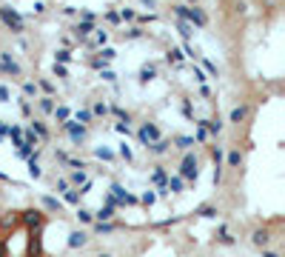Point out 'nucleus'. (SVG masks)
<instances>
[{
    "label": "nucleus",
    "mask_w": 285,
    "mask_h": 257,
    "mask_svg": "<svg viewBox=\"0 0 285 257\" xmlns=\"http://www.w3.org/2000/svg\"><path fill=\"white\" fill-rule=\"evenodd\" d=\"M20 223H23L29 232H43V226H46V214L37 211V209H29V211H20Z\"/></svg>",
    "instance_id": "nucleus-1"
},
{
    "label": "nucleus",
    "mask_w": 285,
    "mask_h": 257,
    "mask_svg": "<svg viewBox=\"0 0 285 257\" xmlns=\"http://www.w3.org/2000/svg\"><path fill=\"white\" fill-rule=\"evenodd\" d=\"M20 226V211H6L0 217V232H9V229H17Z\"/></svg>",
    "instance_id": "nucleus-2"
},
{
    "label": "nucleus",
    "mask_w": 285,
    "mask_h": 257,
    "mask_svg": "<svg viewBox=\"0 0 285 257\" xmlns=\"http://www.w3.org/2000/svg\"><path fill=\"white\" fill-rule=\"evenodd\" d=\"M183 177L185 180H197V160L191 157V154H185V160H183Z\"/></svg>",
    "instance_id": "nucleus-3"
},
{
    "label": "nucleus",
    "mask_w": 285,
    "mask_h": 257,
    "mask_svg": "<svg viewBox=\"0 0 285 257\" xmlns=\"http://www.w3.org/2000/svg\"><path fill=\"white\" fill-rule=\"evenodd\" d=\"M140 140H143L146 146H151L154 140H160V132H157V126H143V129H140Z\"/></svg>",
    "instance_id": "nucleus-4"
},
{
    "label": "nucleus",
    "mask_w": 285,
    "mask_h": 257,
    "mask_svg": "<svg viewBox=\"0 0 285 257\" xmlns=\"http://www.w3.org/2000/svg\"><path fill=\"white\" fill-rule=\"evenodd\" d=\"M251 240H254V246H260V249H265L271 243V234H268V229H257L251 234Z\"/></svg>",
    "instance_id": "nucleus-5"
},
{
    "label": "nucleus",
    "mask_w": 285,
    "mask_h": 257,
    "mask_svg": "<svg viewBox=\"0 0 285 257\" xmlns=\"http://www.w3.org/2000/svg\"><path fill=\"white\" fill-rule=\"evenodd\" d=\"M86 243H88V237H86L83 232H71V234H68V249H80Z\"/></svg>",
    "instance_id": "nucleus-6"
},
{
    "label": "nucleus",
    "mask_w": 285,
    "mask_h": 257,
    "mask_svg": "<svg viewBox=\"0 0 285 257\" xmlns=\"http://www.w3.org/2000/svg\"><path fill=\"white\" fill-rule=\"evenodd\" d=\"M3 20L9 23V29H15V32H20L23 26H20V17L15 15V12H9V9H3Z\"/></svg>",
    "instance_id": "nucleus-7"
},
{
    "label": "nucleus",
    "mask_w": 285,
    "mask_h": 257,
    "mask_svg": "<svg viewBox=\"0 0 285 257\" xmlns=\"http://www.w3.org/2000/svg\"><path fill=\"white\" fill-rule=\"evenodd\" d=\"M94 217H97V220H111V217H114V209H111V206H103Z\"/></svg>",
    "instance_id": "nucleus-8"
},
{
    "label": "nucleus",
    "mask_w": 285,
    "mask_h": 257,
    "mask_svg": "<svg viewBox=\"0 0 285 257\" xmlns=\"http://www.w3.org/2000/svg\"><path fill=\"white\" fill-rule=\"evenodd\" d=\"M217 243H222V246H231V243H234V237L228 234V229H219V234H217Z\"/></svg>",
    "instance_id": "nucleus-9"
},
{
    "label": "nucleus",
    "mask_w": 285,
    "mask_h": 257,
    "mask_svg": "<svg viewBox=\"0 0 285 257\" xmlns=\"http://www.w3.org/2000/svg\"><path fill=\"white\" fill-rule=\"evenodd\" d=\"M43 206H46V211H57L60 214V203L54 197H43Z\"/></svg>",
    "instance_id": "nucleus-10"
},
{
    "label": "nucleus",
    "mask_w": 285,
    "mask_h": 257,
    "mask_svg": "<svg viewBox=\"0 0 285 257\" xmlns=\"http://www.w3.org/2000/svg\"><path fill=\"white\" fill-rule=\"evenodd\" d=\"M94 229H97V234H109V232H114V223H106V220H100L97 226H94Z\"/></svg>",
    "instance_id": "nucleus-11"
},
{
    "label": "nucleus",
    "mask_w": 285,
    "mask_h": 257,
    "mask_svg": "<svg viewBox=\"0 0 285 257\" xmlns=\"http://www.w3.org/2000/svg\"><path fill=\"white\" fill-rule=\"evenodd\" d=\"M245 115H248V109H245V106H240V109H234V112H231V120H234V123H240Z\"/></svg>",
    "instance_id": "nucleus-12"
},
{
    "label": "nucleus",
    "mask_w": 285,
    "mask_h": 257,
    "mask_svg": "<svg viewBox=\"0 0 285 257\" xmlns=\"http://www.w3.org/2000/svg\"><path fill=\"white\" fill-rule=\"evenodd\" d=\"M77 217H80V223H91L94 220V214H91L88 209H77Z\"/></svg>",
    "instance_id": "nucleus-13"
},
{
    "label": "nucleus",
    "mask_w": 285,
    "mask_h": 257,
    "mask_svg": "<svg viewBox=\"0 0 285 257\" xmlns=\"http://www.w3.org/2000/svg\"><path fill=\"white\" fill-rule=\"evenodd\" d=\"M166 188H171V191H180V188H183V180H180V177H171Z\"/></svg>",
    "instance_id": "nucleus-14"
},
{
    "label": "nucleus",
    "mask_w": 285,
    "mask_h": 257,
    "mask_svg": "<svg viewBox=\"0 0 285 257\" xmlns=\"http://www.w3.org/2000/svg\"><path fill=\"white\" fill-rule=\"evenodd\" d=\"M71 183H83V186H86V171L83 169L74 171V174H71Z\"/></svg>",
    "instance_id": "nucleus-15"
},
{
    "label": "nucleus",
    "mask_w": 285,
    "mask_h": 257,
    "mask_svg": "<svg viewBox=\"0 0 285 257\" xmlns=\"http://www.w3.org/2000/svg\"><path fill=\"white\" fill-rule=\"evenodd\" d=\"M154 200H157V194H154V191H146V194H143V206H151Z\"/></svg>",
    "instance_id": "nucleus-16"
},
{
    "label": "nucleus",
    "mask_w": 285,
    "mask_h": 257,
    "mask_svg": "<svg viewBox=\"0 0 285 257\" xmlns=\"http://www.w3.org/2000/svg\"><path fill=\"white\" fill-rule=\"evenodd\" d=\"M200 214H202V217H214L217 211H214V206H202V209H200Z\"/></svg>",
    "instance_id": "nucleus-17"
},
{
    "label": "nucleus",
    "mask_w": 285,
    "mask_h": 257,
    "mask_svg": "<svg viewBox=\"0 0 285 257\" xmlns=\"http://www.w3.org/2000/svg\"><path fill=\"white\" fill-rule=\"evenodd\" d=\"M240 160H242V154H240V152H231V157H228V163H231V166H240Z\"/></svg>",
    "instance_id": "nucleus-18"
},
{
    "label": "nucleus",
    "mask_w": 285,
    "mask_h": 257,
    "mask_svg": "<svg viewBox=\"0 0 285 257\" xmlns=\"http://www.w3.org/2000/svg\"><path fill=\"white\" fill-rule=\"evenodd\" d=\"M66 200L68 203H80V194L77 191H66Z\"/></svg>",
    "instance_id": "nucleus-19"
},
{
    "label": "nucleus",
    "mask_w": 285,
    "mask_h": 257,
    "mask_svg": "<svg viewBox=\"0 0 285 257\" xmlns=\"http://www.w3.org/2000/svg\"><path fill=\"white\" fill-rule=\"evenodd\" d=\"M77 120H80V123H88V120H91V112H77Z\"/></svg>",
    "instance_id": "nucleus-20"
},
{
    "label": "nucleus",
    "mask_w": 285,
    "mask_h": 257,
    "mask_svg": "<svg viewBox=\"0 0 285 257\" xmlns=\"http://www.w3.org/2000/svg\"><path fill=\"white\" fill-rule=\"evenodd\" d=\"M40 109H43V112H51V100H49V97H46V100H40Z\"/></svg>",
    "instance_id": "nucleus-21"
},
{
    "label": "nucleus",
    "mask_w": 285,
    "mask_h": 257,
    "mask_svg": "<svg viewBox=\"0 0 285 257\" xmlns=\"http://www.w3.org/2000/svg\"><path fill=\"white\" fill-rule=\"evenodd\" d=\"M0 257H9V246H6L3 240H0Z\"/></svg>",
    "instance_id": "nucleus-22"
},
{
    "label": "nucleus",
    "mask_w": 285,
    "mask_h": 257,
    "mask_svg": "<svg viewBox=\"0 0 285 257\" xmlns=\"http://www.w3.org/2000/svg\"><path fill=\"white\" fill-rule=\"evenodd\" d=\"M0 100H9V89H3V86H0Z\"/></svg>",
    "instance_id": "nucleus-23"
},
{
    "label": "nucleus",
    "mask_w": 285,
    "mask_h": 257,
    "mask_svg": "<svg viewBox=\"0 0 285 257\" xmlns=\"http://www.w3.org/2000/svg\"><path fill=\"white\" fill-rule=\"evenodd\" d=\"M263 257H280V255H274V252H263Z\"/></svg>",
    "instance_id": "nucleus-24"
},
{
    "label": "nucleus",
    "mask_w": 285,
    "mask_h": 257,
    "mask_svg": "<svg viewBox=\"0 0 285 257\" xmlns=\"http://www.w3.org/2000/svg\"><path fill=\"white\" fill-rule=\"evenodd\" d=\"M100 257H111V255H100Z\"/></svg>",
    "instance_id": "nucleus-25"
},
{
    "label": "nucleus",
    "mask_w": 285,
    "mask_h": 257,
    "mask_svg": "<svg viewBox=\"0 0 285 257\" xmlns=\"http://www.w3.org/2000/svg\"><path fill=\"white\" fill-rule=\"evenodd\" d=\"M37 257H40V255H37Z\"/></svg>",
    "instance_id": "nucleus-26"
}]
</instances>
